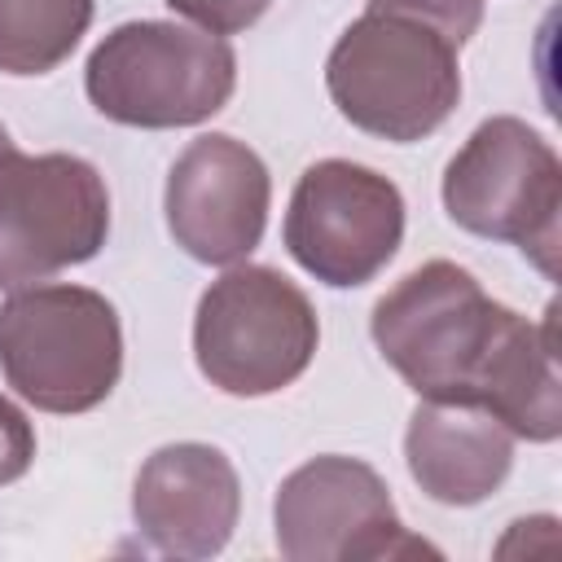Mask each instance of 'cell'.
Here are the masks:
<instances>
[{
  "instance_id": "6da1fadb",
  "label": "cell",
  "mask_w": 562,
  "mask_h": 562,
  "mask_svg": "<svg viewBox=\"0 0 562 562\" xmlns=\"http://www.w3.org/2000/svg\"><path fill=\"white\" fill-rule=\"evenodd\" d=\"M483 22V0H369L325 61L338 114L408 145L448 123L461 101L457 53Z\"/></svg>"
},
{
  "instance_id": "7a4b0ae2",
  "label": "cell",
  "mask_w": 562,
  "mask_h": 562,
  "mask_svg": "<svg viewBox=\"0 0 562 562\" xmlns=\"http://www.w3.org/2000/svg\"><path fill=\"white\" fill-rule=\"evenodd\" d=\"M514 312L457 268L452 259H430L395 281L369 316V334L382 360L422 400H474V382L501 342Z\"/></svg>"
},
{
  "instance_id": "3957f363",
  "label": "cell",
  "mask_w": 562,
  "mask_h": 562,
  "mask_svg": "<svg viewBox=\"0 0 562 562\" xmlns=\"http://www.w3.org/2000/svg\"><path fill=\"white\" fill-rule=\"evenodd\" d=\"M0 369L44 413H88L119 386L123 329L88 285H22L0 303Z\"/></svg>"
},
{
  "instance_id": "277c9868",
  "label": "cell",
  "mask_w": 562,
  "mask_h": 562,
  "mask_svg": "<svg viewBox=\"0 0 562 562\" xmlns=\"http://www.w3.org/2000/svg\"><path fill=\"white\" fill-rule=\"evenodd\" d=\"M88 101L123 127H193L237 88L228 40L176 22H123L88 57Z\"/></svg>"
},
{
  "instance_id": "5b68a950",
  "label": "cell",
  "mask_w": 562,
  "mask_h": 562,
  "mask_svg": "<svg viewBox=\"0 0 562 562\" xmlns=\"http://www.w3.org/2000/svg\"><path fill=\"white\" fill-rule=\"evenodd\" d=\"M443 206L457 228L514 241L544 277L558 272L562 162L522 119L501 114L470 132L443 171Z\"/></svg>"
},
{
  "instance_id": "8992f818",
  "label": "cell",
  "mask_w": 562,
  "mask_h": 562,
  "mask_svg": "<svg viewBox=\"0 0 562 562\" xmlns=\"http://www.w3.org/2000/svg\"><path fill=\"white\" fill-rule=\"evenodd\" d=\"M321 342L307 294L263 263L228 268L193 316V356L211 386L255 400L303 378Z\"/></svg>"
},
{
  "instance_id": "52a82bcc",
  "label": "cell",
  "mask_w": 562,
  "mask_h": 562,
  "mask_svg": "<svg viewBox=\"0 0 562 562\" xmlns=\"http://www.w3.org/2000/svg\"><path fill=\"white\" fill-rule=\"evenodd\" d=\"M110 233V193L75 154L0 149V290L48 281L92 259Z\"/></svg>"
},
{
  "instance_id": "ba28073f",
  "label": "cell",
  "mask_w": 562,
  "mask_h": 562,
  "mask_svg": "<svg viewBox=\"0 0 562 562\" xmlns=\"http://www.w3.org/2000/svg\"><path fill=\"white\" fill-rule=\"evenodd\" d=\"M400 241L404 198L382 171L321 158L299 176L285 211V250L316 281L364 285L395 259Z\"/></svg>"
},
{
  "instance_id": "9c48e42d",
  "label": "cell",
  "mask_w": 562,
  "mask_h": 562,
  "mask_svg": "<svg viewBox=\"0 0 562 562\" xmlns=\"http://www.w3.org/2000/svg\"><path fill=\"white\" fill-rule=\"evenodd\" d=\"M277 549L290 562H356L435 553L417 540L373 465L356 457H312L277 487Z\"/></svg>"
},
{
  "instance_id": "30bf717a",
  "label": "cell",
  "mask_w": 562,
  "mask_h": 562,
  "mask_svg": "<svg viewBox=\"0 0 562 562\" xmlns=\"http://www.w3.org/2000/svg\"><path fill=\"white\" fill-rule=\"evenodd\" d=\"M272 180L263 158L224 132L198 136L167 171V228L198 263H241L268 224Z\"/></svg>"
},
{
  "instance_id": "8fae6325",
  "label": "cell",
  "mask_w": 562,
  "mask_h": 562,
  "mask_svg": "<svg viewBox=\"0 0 562 562\" xmlns=\"http://www.w3.org/2000/svg\"><path fill=\"white\" fill-rule=\"evenodd\" d=\"M132 514L140 536L167 558H211L228 544L241 514L233 461L211 443H167L145 457Z\"/></svg>"
},
{
  "instance_id": "7c38bea8",
  "label": "cell",
  "mask_w": 562,
  "mask_h": 562,
  "mask_svg": "<svg viewBox=\"0 0 562 562\" xmlns=\"http://www.w3.org/2000/svg\"><path fill=\"white\" fill-rule=\"evenodd\" d=\"M404 461L430 501L479 505L505 483L514 465V435L479 404L422 400L404 430Z\"/></svg>"
},
{
  "instance_id": "4fadbf2b",
  "label": "cell",
  "mask_w": 562,
  "mask_h": 562,
  "mask_svg": "<svg viewBox=\"0 0 562 562\" xmlns=\"http://www.w3.org/2000/svg\"><path fill=\"white\" fill-rule=\"evenodd\" d=\"M558 307L544 312V321H527L514 312L501 342L492 347L474 400L487 408L514 439L553 443L562 435V386H558Z\"/></svg>"
},
{
  "instance_id": "5bb4252c",
  "label": "cell",
  "mask_w": 562,
  "mask_h": 562,
  "mask_svg": "<svg viewBox=\"0 0 562 562\" xmlns=\"http://www.w3.org/2000/svg\"><path fill=\"white\" fill-rule=\"evenodd\" d=\"M92 22V0H0V70H57Z\"/></svg>"
},
{
  "instance_id": "9a60e30c",
  "label": "cell",
  "mask_w": 562,
  "mask_h": 562,
  "mask_svg": "<svg viewBox=\"0 0 562 562\" xmlns=\"http://www.w3.org/2000/svg\"><path fill=\"white\" fill-rule=\"evenodd\" d=\"M167 4H171V13L189 18L206 35L224 40V35H237V31L255 26L272 0H167Z\"/></svg>"
},
{
  "instance_id": "2e32d148",
  "label": "cell",
  "mask_w": 562,
  "mask_h": 562,
  "mask_svg": "<svg viewBox=\"0 0 562 562\" xmlns=\"http://www.w3.org/2000/svg\"><path fill=\"white\" fill-rule=\"evenodd\" d=\"M35 461V430L26 422V413L0 395V487L22 479Z\"/></svg>"
},
{
  "instance_id": "e0dca14e",
  "label": "cell",
  "mask_w": 562,
  "mask_h": 562,
  "mask_svg": "<svg viewBox=\"0 0 562 562\" xmlns=\"http://www.w3.org/2000/svg\"><path fill=\"white\" fill-rule=\"evenodd\" d=\"M4 145H9V132H4V123H0V149H4Z\"/></svg>"
}]
</instances>
